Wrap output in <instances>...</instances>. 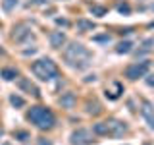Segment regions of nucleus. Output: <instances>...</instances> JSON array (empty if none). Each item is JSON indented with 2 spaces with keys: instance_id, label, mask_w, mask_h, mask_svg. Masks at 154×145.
<instances>
[{
  "instance_id": "obj_1",
  "label": "nucleus",
  "mask_w": 154,
  "mask_h": 145,
  "mask_svg": "<svg viewBox=\"0 0 154 145\" xmlns=\"http://www.w3.org/2000/svg\"><path fill=\"white\" fill-rule=\"evenodd\" d=\"M64 60L66 64L73 70H87L93 62V54L85 45L81 43H69L67 47H64Z\"/></svg>"
},
{
  "instance_id": "obj_2",
  "label": "nucleus",
  "mask_w": 154,
  "mask_h": 145,
  "mask_svg": "<svg viewBox=\"0 0 154 145\" xmlns=\"http://www.w3.org/2000/svg\"><path fill=\"white\" fill-rule=\"evenodd\" d=\"M27 120L31 122L35 128L38 130H52L56 126V116L54 112H52L48 106H42V105H35V106H31L29 108V112H27Z\"/></svg>"
},
{
  "instance_id": "obj_3",
  "label": "nucleus",
  "mask_w": 154,
  "mask_h": 145,
  "mask_svg": "<svg viewBox=\"0 0 154 145\" xmlns=\"http://www.w3.org/2000/svg\"><path fill=\"white\" fill-rule=\"evenodd\" d=\"M31 72L41 81H52V79L58 77V74H60V72H58V66L50 60V58H38V60H35L33 66H31Z\"/></svg>"
},
{
  "instance_id": "obj_4",
  "label": "nucleus",
  "mask_w": 154,
  "mask_h": 145,
  "mask_svg": "<svg viewBox=\"0 0 154 145\" xmlns=\"http://www.w3.org/2000/svg\"><path fill=\"white\" fill-rule=\"evenodd\" d=\"M148 68H150V62L146 60H141V62H133V64H129L127 68H125V77L131 81H137L139 77H144L148 74Z\"/></svg>"
},
{
  "instance_id": "obj_5",
  "label": "nucleus",
  "mask_w": 154,
  "mask_h": 145,
  "mask_svg": "<svg viewBox=\"0 0 154 145\" xmlns=\"http://www.w3.org/2000/svg\"><path fill=\"white\" fill-rule=\"evenodd\" d=\"M96 141L94 139V134L91 130H85V128H79V130H73L69 135V143L71 145H93Z\"/></svg>"
},
{
  "instance_id": "obj_6",
  "label": "nucleus",
  "mask_w": 154,
  "mask_h": 145,
  "mask_svg": "<svg viewBox=\"0 0 154 145\" xmlns=\"http://www.w3.org/2000/svg\"><path fill=\"white\" fill-rule=\"evenodd\" d=\"M106 134L108 135H114V137H119V135H123L127 132V124L122 122V120H116V118H110L106 120Z\"/></svg>"
},
{
  "instance_id": "obj_7",
  "label": "nucleus",
  "mask_w": 154,
  "mask_h": 145,
  "mask_svg": "<svg viewBox=\"0 0 154 145\" xmlns=\"http://www.w3.org/2000/svg\"><path fill=\"white\" fill-rule=\"evenodd\" d=\"M12 39L16 43H25L29 39H33V33H31V27L27 23H17L14 27V33H12Z\"/></svg>"
},
{
  "instance_id": "obj_8",
  "label": "nucleus",
  "mask_w": 154,
  "mask_h": 145,
  "mask_svg": "<svg viewBox=\"0 0 154 145\" xmlns=\"http://www.w3.org/2000/svg\"><path fill=\"white\" fill-rule=\"evenodd\" d=\"M17 87L21 91H25V93H29V95H33V97H41V91H38V87L33 83L29 77H19V81H17Z\"/></svg>"
},
{
  "instance_id": "obj_9",
  "label": "nucleus",
  "mask_w": 154,
  "mask_h": 145,
  "mask_svg": "<svg viewBox=\"0 0 154 145\" xmlns=\"http://www.w3.org/2000/svg\"><path fill=\"white\" fill-rule=\"evenodd\" d=\"M141 114H143V118L146 120L148 128L154 130V105L150 103V101H143V105H141Z\"/></svg>"
},
{
  "instance_id": "obj_10",
  "label": "nucleus",
  "mask_w": 154,
  "mask_h": 145,
  "mask_svg": "<svg viewBox=\"0 0 154 145\" xmlns=\"http://www.w3.org/2000/svg\"><path fill=\"white\" fill-rule=\"evenodd\" d=\"M58 103H60L62 108L71 110L75 106V103H77V97H75V93H71V91H66V93H62V97L58 99Z\"/></svg>"
},
{
  "instance_id": "obj_11",
  "label": "nucleus",
  "mask_w": 154,
  "mask_h": 145,
  "mask_svg": "<svg viewBox=\"0 0 154 145\" xmlns=\"http://www.w3.org/2000/svg\"><path fill=\"white\" fill-rule=\"evenodd\" d=\"M48 41H50V47L52 48H62V47L66 45L67 37H66L64 31H52L50 37H48Z\"/></svg>"
},
{
  "instance_id": "obj_12",
  "label": "nucleus",
  "mask_w": 154,
  "mask_h": 145,
  "mask_svg": "<svg viewBox=\"0 0 154 145\" xmlns=\"http://www.w3.org/2000/svg\"><path fill=\"white\" fill-rule=\"evenodd\" d=\"M85 110H87V114H91V116H98L100 112H102V105H100L96 99H93V101L89 99L85 103Z\"/></svg>"
},
{
  "instance_id": "obj_13",
  "label": "nucleus",
  "mask_w": 154,
  "mask_h": 145,
  "mask_svg": "<svg viewBox=\"0 0 154 145\" xmlns=\"http://www.w3.org/2000/svg\"><path fill=\"white\" fill-rule=\"evenodd\" d=\"M93 29H94V21H93V19H85V18L77 19V31L87 33V31H93Z\"/></svg>"
},
{
  "instance_id": "obj_14",
  "label": "nucleus",
  "mask_w": 154,
  "mask_h": 145,
  "mask_svg": "<svg viewBox=\"0 0 154 145\" xmlns=\"http://www.w3.org/2000/svg\"><path fill=\"white\" fill-rule=\"evenodd\" d=\"M17 76L19 74H17L16 68H2V70H0V77H2L4 81H14Z\"/></svg>"
},
{
  "instance_id": "obj_15",
  "label": "nucleus",
  "mask_w": 154,
  "mask_h": 145,
  "mask_svg": "<svg viewBox=\"0 0 154 145\" xmlns=\"http://www.w3.org/2000/svg\"><path fill=\"white\" fill-rule=\"evenodd\" d=\"M133 50V43L131 41H122V43H118V47H116V52L118 54H127V52H131Z\"/></svg>"
},
{
  "instance_id": "obj_16",
  "label": "nucleus",
  "mask_w": 154,
  "mask_h": 145,
  "mask_svg": "<svg viewBox=\"0 0 154 145\" xmlns=\"http://www.w3.org/2000/svg\"><path fill=\"white\" fill-rule=\"evenodd\" d=\"M154 48V39H144V41L141 43V48H139L137 54H146V52H152Z\"/></svg>"
},
{
  "instance_id": "obj_17",
  "label": "nucleus",
  "mask_w": 154,
  "mask_h": 145,
  "mask_svg": "<svg viewBox=\"0 0 154 145\" xmlns=\"http://www.w3.org/2000/svg\"><path fill=\"white\" fill-rule=\"evenodd\" d=\"M10 103H12V106H16V108H23L25 106V99L19 97L17 93H12L10 95Z\"/></svg>"
},
{
  "instance_id": "obj_18",
  "label": "nucleus",
  "mask_w": 154,
  "mask_h": 145,
  "mask_svg": "<svg viewBox=\"0 0 154 145\" xmlns=\"http://www.w3.org/2000/svg\"><path fill=\"white\" fill-rule=\"evenodd\" d=\"M93 134L94 135H108V134H106V124L104 122H96L93 126Z\"/></svg>"
},
{
  "instance_id": "obj_19",
  "label": "nucleus",
  "mask_w": 154,
  "mask_h": 145,
  "mask_svg": "<svg viewBox=\"0 0 154 145\" xmlns=\"http://www.w3.org/2000/svg\"><path fill=\"white\" fill-rule=\"evenodd\" d=\"M91 14L96 18H102V16H106V8L104 6H91Z\"/></svg>"
},
{
  "instance_id": "obj_20",
  "label": "nucleus",
  "mask_w": 154,
  "mask_h": 145,
  "mask_svg": "<svg viewBox=\"0 0 154 145\" xmlns=\"http://www.w3.org/2000/svg\"><path fill=\"white\" fill-rule=\"evenodd\" d=\"M16 6H17V0H2V8L6 12H12Z\"/></svg>"
},
{
  "instance_id": "obj_21",
  "label": "nucleus",
  "mask_w": 154,
  "mask_h": 145,
  "mask_svg": "<svg viewBox=\"0 0 154 145\" xmlns=\"http://www.w3.org/2000/svg\"><path fill=\"white\" fill-rule=\"evenodd\" d=\"M118 12L127 16V14H131V8H129V4H119V6H118Z\"/></svg>"
},
{
  "instance_id": "obj_22",
  "label": "nucleus",
  "mask_w": 154,
  "mask_h": 145,
  "mask_svg": "<svg viewBox=\"0 0 154 145\" xmlns=\"http://www.w3.org/2000/svg\"><path fill=\"white\" fill-rule=\"evenodd\" d=\"M94 41L96 43H110V41H112V37H110V35H96Z\"/></svg>"
},
{
  "instance_id": "obj_23",
  "label": "nucleus",
  "mask_w": 154,
  "mask_h": 145,
  "mask_svg": "<svg viewBox=\"0 0 154 145\" xmlns=\"http://www.w3.org/2000/svg\"><path fill=\"white\" fill-rule=\"evenodd\" d=\"M144 81H146L148 87H154V74H146L144 76Z\"/></svg>"
},
{
  "instance_id": "obj_24",
  "label": "nucleus",
  "mask_w": 154,
  "mask_h": 145,
  "mask_svg": "<svg viewBox=\"0 0 154 145\" xmlns=\"http://www.w3.org/2000/svg\"><path fill=\"white\" fill-rule=\"evenodd\" d=\"M16 137H19V141H27V139H29V134L27 132H16Z\"/></svg>"
},
{
  "instance_id": "obj_25",
  "label": "nucleus",
  "mask_w": 154,
  "mask_h": 145,
  "mask_svg": "<svg viewBox=\"0 0 154 145\" xmlns=\"http://www.w3.org/2000/svg\"><path fill=\"white\" fill-rule=\"evenodd\" d=\"M29 4H33V6H45V4H48V0H31Z\"/></svg>"
},
{
  "instance_id": "obj_26",
  "label": "nucleus",
  "mask_w": 154,
  "mask_h": 145,
  "mask_svg": "<svg viewBox=\"0 0 154 145\" xmlns=\"http://www.w3.org/2000/svg\"><path fill=\"white\" fill-rule=\"evenodd\" d=\"M37 145H52V141H50V139H46V137H38Z\"/></svg>"
},
{
  "instance_id": "obj_27",
  "label": "nucleus",
  "mask_w": 154,
  "mask_h": 145,
  "mask_svg": "<svg viewBox=\"0 0 154 145\" xmlns=\"http://www.w3.org/2000/svg\"><path fill=\"white\" fill-rule=\"evenodd\" d=\"M56 23H58V25H62V27H67V25H69V21H67V19H62V18H58Z\"/></svg>"
},
{
  "instance_id": "obj_28",
  "label": "nucleus",
  "mask_w": 154,
  "mask_h": 145,
  "mask_svg": "<svg viewBox=\"0 0 154 145\" xmlns=\"http://www.w3.org/2000/svg\"><path fill=\"white\" fill-rule=\"evenodd\" d=\"M2 145H12V143H10V141H4V143H2Z\"/></svg>"
},
{
  "instance_id": "obj_29",
  "label": "nucleus",
  "mask_w": 154,
  "mask_h": 145,
  "mask_svg": "<svg viewBox=\"0 0 154 145\" xmlns=\"http://www.w3.org/2000/svg\"><path fill=\"white\" fill-rule=\"evenodd\" d=\"M152 10H154V6H152Z\"/></svg>"
}]
</instances>
